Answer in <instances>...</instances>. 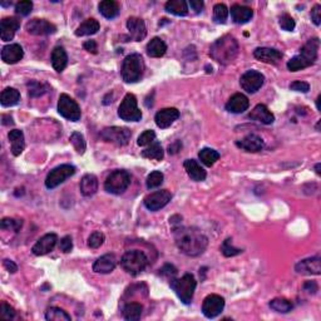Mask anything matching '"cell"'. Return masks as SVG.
<instances>
[{
    "label": "cell",
    "mask_w": 321,
    "mask_h": 321,
    "mask_svg": "<svg viewBox=\"0 0 321 321\" xmlns=\"http://www.w3.org/2000/svg\"><path fill=\"white\" fill-rule=\"evenodd\" d=\"M176 246L182 253L187 256H199L205 252L208 239L196 227H175Z\"/></svg>",
    "instance_id": "1"
},
{
    "label": "cell",
    "mask_w": 321,
    "mask_h": 321,
    "mask_svg": "<svg viewBox=\"0 0 321 321\" xmlns=\"http://www.w3.org/2000/svg\"><path fill=\"white\" fill-rule=\"evenodd\" d=\"M239 42L230 34L221 37L211 45L210 55L220 64H230L236 59L239 54Z\"/></svg>",
    "instance_id": "2"
},
{
    "label": "cell",
    "mask_w": 321,
    "mask_h": 321,
    "mask_svg": "<svg viewBox=\"0 0 321 321\" xmlns=\"http://www.w3.org/2000/svg\"><path fill=\"white\" fill-rule=\"evenodd\" d=\"M170 286L184 305L191 304L197 286L196 279H195L194 275L184 274L181 279H176L175 277V279L170 281Z\"/></svg>",
    "instance_id": "3"
},
{
    "label": "cell",
    "mask_w": 321,
    "mask_h": 321,
    "mask_svg": "<svg viewBox=\"0 0 321 321\" xmlns=\"http://www.w3.org/2000/svg\"><path fill=\"white\" fill-rule=\"evenodd\" d=\"M144 72V61L140 54H130L122 64V78L125 83H136L141 80Z\"/></svg>",
    "instance_id": "4"
},
{
    "label": "cell",
    "mask_w": 321,
    "mask_h": 321,
    "mask_svg": "<svg viewBox=\"0 0 321 321\" xmlns=\"http://www.w3.org/2000/svg\"><path fill=\"white\" fill-rule=\"evenodd\" d=\"M148 265V259L140 250L127 251L120 259V266L123 267L125 272H128L132 276H137Z\"/></svg>",
    "instance_id": "5"
},
{
    "label": "cell",
    "mask_w": 321,
    "mask_h": 321,
    "mask_svg": "<svg viewBox=\"0 0 321 321\" xmlns=\"http://www.w3.org/2000/svg\"><path fill=\"white\" fill-rule=\"evenodd\" d=\"M131 184V175L127 171H113L104 182V189L112 195H122Z\"/></svg>",
    "instance_id": "6"
},
{
    "label": "cell",
    "mask_w": 321,
    "mask_h": 321,
    "mask_svg": "<svg viewBox=\"0 0 321 321\" xmlns=\"http://www.w3.org/2000/svg\"><path fill=\"white\" fill-rule=\"evenodd\" d=\"M118 116L125 122H138L142 119V112L138 108L137 98L132 93H127L118 108Z\"/></svg>",
    "instance_id": "7"
},
{
    "label": "cell",
    "mask_w": 321,
    "mask_h": 321,
    "mask_svg": "<svg viewBox=\"0 0 321 321\" xmlns=\"http://www.w3.org/2000/svg\"><path fill=\"white\" fill-rule=\"evenodd\" d=\"M101 137L103 141L122 147L131 141L132 132L125 127H107L101 132Z\"/></svg>",
    "instance_id": "8"
},
{
    "label": "cell",
    "mask_w": 321,
    "mask_h": 321,
    "mask_svg": "<svg viewBox=\"0 0 321 321\" xmlns=\"http://www.w3.org/2000/svg\"><path fill=\"white\" fill-rule=\"evenodd\" d=\"M76 173V168L72 165H60L58 167L53 168L49 173H48L47 178H45V186L47 188L53 189L55 187L59 186L64 181L68 180L69 177Z\"/></svg>",
    "instance_id": "9"
},
{
    "label": "cell",
    "mask_w": 321,
    "mask_h": 321,
    "mask_svg": "<svg viewBox=\"0 0 321 321\" xmlns=\"http://www.w3.org/2000/svg\"><path fill=\"white\" fill-rule=\"evenodd\" d=\"M58 112L61 117H64L66 119L72 120V122H77L80 119V107L78 106L76 101L72 97H69L68 94L63 93L60 94L59 101H58Z\"/></svg>",
    "instance_id": "10"
},
{
    "label": "cell",
    "mask_w": 321,
    "mask_h": 321,
    "mask_svg": "<svg viewBox=\"0 0 321 321\" xmlns=\"http://www.w3.org/2000/svg\"><path fill=\"white\" fill-rule=\"evenodd\" d=\"M224 309V299L220 295H208L203 300L202 312L207 319H215L216 316L221 314Z\"/></svg>",
    "instance_id": "11"
},
{
    "label": "cell",
    "mask_w": 321,
    "mask_h": 321,
    "mask_svg": "<svg viewBox=\"0 0 321 321\" xmlns=\"http://www.w3.org/2000/svg\"><path fill=\"white\" fill-rule=\"evenodd\" d=\"M265 77L258 71H247L240 79L241 88L247 93H256L264 85Z\"/></svg>",
    "instance_id": "12"
},
{
    "label": "cell",
    "mask_w": 321,
    "mask_h": 321,
    "mask_svg": "<svg viewBox=\"0 0 321 321\" xmlns=\"http://www.w3.org/2000/svg\"><path fill=\"white\" fill-rule=\"evenodd\" d=\"M171 200H172L171 192L167 191V189H160V191H156L153 194L148 195L144 199V206L149 211H158L165 206H167Z\"/></svg>",
    "instance_id": "13"
},
{
    "label": "cell",
    "mask_w": 321,
    "mask_h": 321,
    "mask_svg": "<svg viewBox=\"0 0 321 321\" xmlns=\"http://www.w3.org/2000/svg\"><path fill=\"white\" fill-rule=\"evenodd\" d=\"M25 30L31 36H49L57 31V26L45 19H31L26 23Z\"/></svg>",
    "instance_id": "14"
},
{
    "label": "cell",
    "mask_w": 321,
    "mask_h": 321,
    "mask_svg": "<svg viewBox=\"0 0 321 321\" xmlns=\"http://www.w3.org/2000/svg\"><path fill=\"white\" fill-rule=\"evenodd\" d=\"M58 242V236L55 234H47L37 241L36 245L31 248V252L36 256H44L52 252Z\"/></svg>",
    "instance_id": "15"
},
{
    "label": "cell",
    "mask_w": 321,
    "mask_h": 321,
    "mask_svg": "<svg viewBox=\"0 0 321 321\" xmlns=\"http://www.w3.org/2000/svg\"><path fill=\"white\" fill-rule=\"evenodd\" d=\"M178 118H180V111L177 108L170 107V108H163L157 112L154 120H156V124L159 128L165 130V128L171 127L173 124V122Z\"/></svg>",
    "instance_id": "16"
},
{
    "label": "cell",
    "mask_w": 321,
    "mask_h": 321,
    "mask_svg": "<svg viewBox=\"0 0 321 321\" xmlns=\"http://www.w3.org/2000/svg\"><path fill=\"white\" fill-rule=\"evenodd\" d=\"M20 28V20L14 17H8L0 21V38L3 42H9L14 38L15 33Z\"/></svg>",
    "instance_id": "17"
},
{
    "label": "cell",
    "mask_w": 321,
    "mask_h": 321,
    "mask_svg": "<svg viewBox=\"0 0 321 321\" xmlns=\"http://www.w3.org/2000/svg\"><path fill=\"white\" fill-rule=\"evenodd\" d=\"M298 274L301 275H320L321 274V260L319 256L305 259L298 262L295 266Z\"/></svg>",
    "instance_id": "18"
},
{
    "label": "cell",
    "mask_w": 321,
    "mask_h": 321,
    "mask_svg": "<svg viewBox=\"0 0 321 321\" xmlns=\"http://www.w3.org/2000/svg\"><path fill=\"white\" fill-rule=\"evenodd\" d=\"M236 146L242 149V151L252 152V153H255V152H260L264 149L265 142L260 136L248 135V136H246V137H243L242 140L237 141Z\"/></svg>",
    "instance_id": "19"
},
{
    "label": "cell",
    "mask_w": 321,
    "mask_h": 321,
    "mask_svg": "<svg viewBox=\"0 0 321 321\" xmlns=\"http://www.w3.org/2000/svg\"><path fill=\"white\" fill-rule=\"evenodd\" d=\"M248 107H250V101L242 93H236V94L232 95L226 103V111H229L230 113L240 114L243 113L245 111H247Z\"/></svg>",
    "instance_id": "20"
},
{
    "label": "cell",
    "mask_w": 321,
    "mask_h": 321,
    "mask_svg": "<svg viewBox=\"0 0 321 321\" xmlns=\"http://www.w3.org/2000/svg\"><path fill=\"white\" fill-rule=\"evenodd\" d=\"M127 29L130 31V36L135 42H141L146 38L147 36V28L144 21L141 18L131 17L127 20Z\"/></svg>",
    "instance_id": "21"
},
{
    "label": "cell",
    "mask_w": 321,
    "mask_h": 321,
    "mask_svg": "<svg viewBox=\"0 0 321 321\" xmlns=\"http://www.w3.org/2000/svg\"><path fill=\"white\" fill-rule=\"evenodd\" d=\"M253 57L267 64H277L282 59V53L274 48H256Z\"/></svg>",
    "instance_id": "22"
},
{
    "label": "cell",
    "mask_w": 321,
    "mask_h": 321,
    "mask_svg": "<svg viewBox=\"0 0 321 321\" xmlns=\"http://www.w3.org/2000/svg\"><path fill=\"white\" fill-rule=\"evenodd\" d=\"M24 50L19 44H8L2 50V59L7 64H15L23 59Z\"/></svg>",
    "instance_id": "23"
},
{
    "label": "cell",
    "mask_w": 321,
    "mask_h": 321,
    "mask_svg": "<svg viewBox=\"0 0 321 321\" xmlns=\"http://www.w3.org/2000/svg\"><path fill=\"white\" fill-rule=\"evenodd\" d=\"M117 266V259L113 253H107L98 259L93 264V271L97 274H109L113 271Z\"/></svg>",
    "instance_id": "24"
},
{
    "label": "cell",
    "mask_w": 321,
    "mask_h": 321,
    "mask_svg": "<svg viewBox=\"0 0 321 321\" xmlns=\"http://www.w3.org/2000/svg\"><path fill=\"white\" fill-rule=\"evenodd\" d=\"M248 118L256 120V122L264 123V124H272V123L275 122V116L265 104H258V106L250 112Z\"/></svg>",
    "instance_id": "25"
},
{
    "label": "cell",
    "mask_w": 321,
    "mask_h": 321,
    "mask_svg": "<svg viewBox=\"0 0 321 321\" xmlns=\"http://www.w3.org/2000/svg\"><path fill=\"white\" fill-rule=\"evenodd\" d=\"M183 167L186 170L187 175L189 176V178L196 182H202L207 177V173L206 171L201 167V165L197 160L195 159H186L183 162Z\"/></svg>",
    "instance_id": "26"
},
{
    "label": "cell",
    "mask_w": 321,
    "mask_h": 321,
    "mask_svg": "<svg viewBox=\"0 0 321 321\" xmlns=\"http://www.w3.org/2000/svg\"><path fill=\"white\" fill-rule=\"evenodd\" d=\"M10 142V151H12L13 156L18 157L23 153L24 148H25V140H24V133L19 130L10 131L8 135Z\"/></svg>",
    "instance_id": "27"
},
{
    "label": "cell",
    "mask_w": 321,
    "mask_h": 321,
    "mask_svg": "<svg viewBox=\"0 0 321 321\" xmlns=\"http://www.w3.org/2000/svg\"><path fill=\"white\" fill-rule=\"evenodd\" d=\"M253 15V10L251 8L245 7V5L235 4L231 7V17L232 20L236 24H245L251 20Z\"/></svg>",
    "instance_id": "28"
},
{
    "label": "cell",
    "mask_w": 321,
    "mask_h": 321,
    "mask_svg": "<svg viewBox=\"0 0 321 321\" xmlns=\"http://www.w3.org/2000/svg\"><path fill=\"white\" fill-rule=\"evenodd\" d=\"M98 191V178L94 175H88L83 176L82 181H80V192H82L83 196L90 197Z\"/></svg>",
    "instance_id": "29"
},
{
    "label": "cell",
    "mask_w": 321,
    "mask_h": 321,
    "mask_svg": "<svg viewBox=\"0 0 321 321\" xmlns=\"http://www.w3.org/2000/svg\"><path fill=\"white\" fill-rule=\"evenodd\" d=\"M319 48H320V40L319 38H314L310 39L304 47L301 48L300 54L304 58H306L307 60L311 61L312 64L315 63L317 59V53H319Z\"/></svg>",
    "instance_id": "30"
},
{
    "label": "cell",
    "mask_w": 321,
    "mask_h": 321,
    "mask_svg": "<svg viewBox=\"0 0 321 321\" xmlns=\"http://www.w3.org/2000/svg\"><path fill=\"white\" fill-rule=\"evenodd\" d=\"M68 64V55L63 47H55L52 52V66L57 72H63Z\"/></svg>",
    "instance_id": "31"
},
{
    "label": "cell",
    "mask_w": 321,
    "mask_h": 321,
    "mask_svg": "<svg viewBox=\"0 0 321 321\" xmlns=\"http://www.w3.org/2000/svg\"><path fill=\"white\" fill-rule=\"evenodd\" d=\"M167 52V45L160 38H153L147 44V54L152 58H160Z\"/></svg>",
    "instance_id": "32"
},
{
    "label": "cell",
    "mask_w": 321,
    "mask_h": 321,
    "mask_svg": "<svg viewBox=\"0 0 321 321\" xmlns=\"http://www.w3.org/2000/svg\"><path fill=\"white\" fill-rule=\"evenodd\" d=\"M100 28H101V25H100V23H98V20L93 19V18H90V19H85L82 24H80L78 28H77L76 36L77 37L93 36V34H95L98 30H100Z\"/></svg>",
    "instance_id": "33"
},
{
    "label": "cell",
    "mask_w": 321,
    "mask_h": 321,
    "mask_svg": "<svg viewBox=\"0 0 321 321\" xmlns=\"http://www.w3.org/2000/svg\"><path fill=\"white\" fill-rule=\"evenodd\" d=\"M101 14L107 19H113L119 14V5L113 0H103L98 5Z\"/></svg>",
    "instance_id": "34"
},
{
    "label": "cell",
    "mask_w": 321,
    "mask_h": 321,
    "mask_svg": "<svg viewBox=\"0 0 321 321\" xmlns=\"http://www.w3.org/2000/svg\"><path fill=\"white\" fill-rule=\"evenodd\" d=\"M20 101V93L15 88H5L2 92V97H0V103L3 107H13L15 104L19 103Z\"/></svg>",
    "instance_id": "35"
},
{
    "label": "cell",
    "mask_w": 321,
    "mask_h": 321,
    "mask_svg": "<svg viewBox=\"0 0 321 321\" xmlns=\"http://www.w3.org/2000/svg\"><path fill=\"white\" fill-rule=\"evenodd\" d=\"M165 8L168 13L177 17H184L188 14V5L184 0H170L166 3Z\"/></svg>",
    "instance_id": "36"
},
{
    "label": "cell",
    "mask_w": 321,
    "mask_h": 321,
    "mask_svg": "<svg viewBox=\"0 0 321 321\" xmlns=\"http://www.w3.org/2000/svg\"><path fill=\"white\" fill-rule=\"evenodd\" d=\"M143 307L138 302H130L123 307V317L127 321H137L141 319Z\"/></svg>",
    "instance_id": "37"
},
{
    "label": "cell",
    "mask_w": 321,
    "mask_h": 321,
    "mask_svg": "<svg viewBox=\"0 0 321 321\" xmlns=\"http://www.w3.org/2000/svg\"><path fill=\"white\" fill-rule=\"evenodd\" d=\"M142 157L147 159L162 160L163 157H165V152H163L162 146H160L158 142H154V143H151V146L148 148L142 151Z\"/></svg>",
    "instance_id": "38"
},
{
    "label": "cell",
    "mask_w": 321,
    "mask_h": 321,
    "mask_svg": "<svg viewBox=\"0 0 321 321\" xmlns=\"http://www.w3.org/2000/svg\"><path fill=\"white\" fill-rule=\"evenodd\" d=\"M199 158L203 165L207 166V167H211V166L215 165L218 158H220V153L216 149L202 148L199 153Z\"/></svg>",
    "instance_id": "39"
},
{
    "label": "cell",
    "mask_w": 321,
    "mask_h": 321,
    "mask_svg": "<svg viewBox=\"0 0 321 321\" xmlns=\"http://www.w3.org/2000/svg\"><path fill=\"white\" fill-rule=\"evenodd\" d=\"M48 321H71V315L60 307H49L45 312Z\"/></svg>",
    "instance_id": "40"
},
{
    "label": "cell",
    "mask_w": 321,
    "mask_h": 321,
    "mask_svg": "<svg viewBox=\"0 0 321 321\" xmlns=\"http://www.w3.org/2000/svg\"><path fill=\"white\" fill-rule=\"evenodd\" d=\"M270 307H271L274 311L281 312V314H286V312L293 310V302L287 300V299L277 298L270 301Z\"/></svg>",
    "instance_id": "41"
},
{
    "label": "cell",
    "mask_w": 321,
    "mask_h": 321,
    "mask_svg": "<svg viewBox=\"0 0 321 321\" xmlns=\"http://www.w3.org/2000/svg\"><path fill=\"white\" fill-rule=\"evenodd\" d=\"M312 66L311 61H309L306 58L302 57L301 54L295 55L294 58H291L290 60L287 61V69L291 72H298L301 71V69L307 68V67Z\"/></svg>",
    "instance_id": "42"
},
{
    "label": "cell",
    "mask_w": 321,
    "mask_h": 321,
    "mask_svg": "<svg viewBox=\"0 0 321 321\" xmlns=\"http://www.w3.org/2000/svg\"><path fill=\"white\" fill-rule=\"evenodd\" d=\"M229 17V8L223 3H218L213 7V21L217 24H223Z\"/></svg>",
    "instance_id": "43"
},
{
    "label": "cell",
    "mask_w": 321,
    "mask_h": 321,
    "mask_svg": "<svg viewBox=\"0 0 321 321\" xmlns=\"http://www.w3.org/2000/svg\"><path fill=\"white\" fill-rule=\"evenodd\" d=\"M47 90H48L47 84H43V83L37 82V80H30V82L28 83V92L30 97H33V98L40 97V95L44 94Z\"/></svg>",
    "instance_id": "44"
},
{
    "label": "cell",
    "mask_w": 321,
    "mask_h": 321,
    "mask_svg": "<svg viewBox=\"0 0 321 321\" xmlns=\"http://www.w3.org/2000/svg\"><path fill=\"white\" fill-rule=\"evenodd\" d=\"M71 143L73 144V147L76 148V151L78 152V153L83 154L85 152V148H87V143H85V140L84 137H83L82 133L79 132H73L71 135Z\"/></svg>",
    "instance_id": "45"
},
{
    "label": "cell",
    "mask_w": 321,
    "mask_h": 321,
    "mask_svg": "<svg viewBox=\"0 0 321 321\" xmlns=\"http://www.w3.org/2000/svg\"><path fill=\"white\" fill-rule=\"evenodd\" d=\"M163 178H165L163 177V173L159 172V171H153V172H151L146 181L147 188L153 189V188H157V187H159L160 184L163 183Z\"/></svg>",
    "instance_id": "46"
},
{
    "label": "cell",
    "mask_w": 321,
    "mask_h": 321,
    "mask_svg": "<svg viewBox=\"0 0 321 321\" xmlns=\"http://www.w3.org/2000/svg\"><path fill=\"white\" fill-rule=\"evenodd\" d=\"M23 226V221L21 220H15V218H3L0 222V227L3 230H13V231L18 232Z\"/></svg>",
    "instance_id": "47"
},
{
    "label": "cell",
    "mask_w": 321,
    "mask_h": 321,
    "mask_svg": "<svg viewBox=\"0 0 321 321\" xmlns=\"http://www.w3.org/2000/svg\"><path fill=\"white\" fill-rule=\"evenodd\" d=\"M221 251L226 258H232V256L240 255V253L242 252V250L234 247V246L231 245V240L230 239L223 241V243H222V246H221Z\"/></svg>",
    "instance_id": "48"
},
{
    "label": "cell",
    "mask_w": 321,
    "mask_h": 321,
    "mask_svg": "<svg viewBox=\"0 0 321 321\" xmlns=\"http://www.w3.org/2000/svg\"><path fill=\"white\" fill-rule=\"evenodd\" d=\"M31 9H33V3L29 2V0H23V2L17 3V5H15V14L25 17V15L30 14Z\"/></svg>",
    "instance_id": "49"
},
{
    "label": "cell",
    "mask_w": 321,
    "mask_h": 321,
    "mask_svg": "<svg viewBox=\"0 0 321 321\" xmlns=\"http://www.w3.org/2000/svg\"><path fill=\"white\" fill-rule=\"evenodd\" d=\"M154 140H156V133H154V131H152V130L144 131L143 133H141L140 137H138L137 144L141 147L148 146V144L153 143Z\"/></svg>",
    "instance_id": "50"
},
{
    "label": "cell",
    "mask_w": 321,
    "mask_h": 321,
    "mask_svg": "<svg viewBox=\"0 0 321 321\" xmlns=\"http://www.w3.org/2000/svg\"><path fill=\"white\" fill-rule=\"evenodd\" d=\"M104 242V235L100 231H94L88 239V246L90 248H98L103 245Z\"/></svg>",
    "instance_id": "51"
},
{
    "label": "cell",
    "mask_w": 321,
    "mask_h": 321,
    "mask_svg": "<svg viewBox=\"0 0 321 321\" xmlns=\"http://www.w3.org/2000/svg\"><path fill=\"white\" fill-rule=\"evenodd\" d=\"M15 310L13 309L10 305H8L7 302H2V307H0V317L2 319H8L12 320L15 317Z\"/></svg>",
    "instance_id": "52"
},
{
    "label": "cell",
    "mask_w": 321,
    "mask_h": 321,
    "mask_svg": "<svg viewBox=\"0 0 321 321\" xmlns=\"http://www.w3.org/2000/svg\"><path fill=\"white\" fill-rule=\"evenodd\" d=\"M280 26L286 31H293L295 29V20L288 14H283L280 18Z\"/></svg>",
    "instance_id": "53"
},
{
    "label": "cell",
    "mask_w": 321,
    "mask_h": 321,
    "mask_svg": "<svg viewBox=\"0 0 321 321\" xmlns=\"http://www.w3.org/2000/svg\"><path fill=\"white\" fill-rule=\"evenodd\" d=\"M159 274L162 275V276L168 277V279H170V280H172V279H175V276H176V275H177V269H176V267L173 266V265L167 264V265H165V266H163L162 269L159 270Z\"/></svg>",
    "instance_id": "54"
},
{
    "label": "cell",
    "mask_w": 321,
    "mask_h": 321,
    "mask_svg": "<svg viewBox=\"0 0 321 321\" xmlns=\"http://www.w3.org/2000/svg\"><path fill=\"white\" fill-rule=\"evenodd\" d=\"M290 89L295 90V92H302V93H307L310 89L309 83L302 82V80H295L290 84Z\"/></svg>",
    "instance_id": "55"
},
{
    "label": "cell",
    "mask_w": 321,
    "mask_h": 321,
    "mask_svg": "<svg viewBox=\"0 0 321 321\" xmlns=\"http://www.w3.org/2000/svg\"><path fill=\"white\" fill-rule=\"evenodd\" d=\"M60 250L63 252L68 253L71 252L72 248H73V242H72V237L71 236H66L60 240V245H59Z\"/></svg>",
    "instance_id": "56"
},
{
    "label": "cell",
    "mask_w": 321,
    "mask_h": 321,
    "mask_svg": "<svg viewBox=\"0 0 321 321\" xmlns=\"http://www.w3.org/2000/svg\"><path fill=\"white\" fill-rule=\"evenodd\" d=\"M311 20L314 21L315 25L319 26L321 24V7L319 4L315 5L311 9Z\"/></svg>",
    "instance_id": "57"
},
{
    "label": "cell",
    "mask_w": 321,
    "mask_h": 321,
    "mask_svg": "<svg viewBox=\"0 0 321 321\" xmlns=\"http://www.w3.org/2000/svg\"><path fill=\"white\" fill-rule=\"evenodd\" d=\"M83 48H84L85 50H88L89 53L97 54L98 45L97 43H95V40H87V42H84V44H83Z\"/></svg>",
    "instance_id": "58"
},
{
    "label": "cell",
    "mask_w": 321,
    "mask_h": 321,
    "mask_svg": "<svg viewBox=\"0 0 321 321\" xmlns=\"http://www.w3.org/2000/svg\"><path fill=\"white\" fill-rule=\"evenodd\" d=\"M188 5L191 7L192 10H195V13H197V14L202 12L203 7H205L203 2H201V0H189Z\"/></svg>",
    "instance_id": "59"
},
{
    "label": "cell",
    "mask_w": 321,
    "mask_h": 321,
    "mask_svg": "<svg viewBox=\"0 0 321 321\" xmlns=\"http://www.w3.org/2000/svg\"><path fill=\"white\" fill-rule=\"evenodd\" d=\"M3 265H4V267L10 274H15L18 271V266L12 260H4L3 261Z\"/></svg>",
    "instance_id": "60"
},
{
    "label": "cell",
    "mask_w": 321,
    "mask_h": 321,
    "mask_svg": "<svg viewBox=\"0 0 321 321\" xmlns=\"http://www.w3.org/2000/svg\"><path fill=\"white\" fill-rule=\"evenodd\" d=\"M304 288L306 291H309V293L315 294L317 291V285H316V282H314V281H307V282L304 285Z\"/></svg>",
    "instance_id": "61"
},
{
    "label": "cell",
    "mask_w": 321,
    "mask_h": 321,
    "mask_svg": "<svg viewBox=\"0 0 321 321\" xmlns=\"http://www.w3.org/2000/svg\"><path fill=\"white\" fill-rule=\"evenodd\" d=\"M180 147H181V143H180V142H176V143L171 144V146L168 147V152H170V154H175V153H177L178 149H180Z\"/></svg>",
    "instance_id": "62"
},
{
    "label": "cell",
    "mask_w": 321,
    "mask_h": 321,
    "mask_svg": "<svg viewBox=\"0 0 321 321\" xmlns=\"http://www.w3.org/2000/svg\"><path fill=\"white\" fill-rule=\"evenodd\" d=\"M320 166H321V165H320V163H317V165H316V166H315V171H316V173H317V175H320Z\"/></svg>",
    "instance_id": "63"
},
{
    "label": "cell",
    "mask_w": 321,
    "mask_h": 321,
    "mask_svg": "<svg viewBox=\"0 0 321 321\" xmlns=\"http://www.w3.org/2000/svg\"><path fill=\"white\" fill-rule=\"evenodd\" d=\"M320 100H321V97L319 95V97H317V100H316V107H317V109H319V111H320Z\"/></svg>",
    "instance_id": "64"
}]
</instances>
